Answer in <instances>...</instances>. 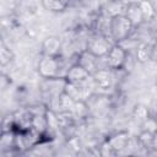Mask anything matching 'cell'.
Instances as JSON below:
<instances>
[{
	"instance_id": "cb8c5ba5",
	"label": "cell",
	"mask_w": 157,
	"mask_h": 157,
	"mask_svg": "<svg viewBox=\"0 0 157 157\" xmlns=\"http://www.w3.org/2000/svg\"><path fill=\"white\" fill-rule=\"evenodd\" d=\"M66 146L69 150L74 151V152H80L83 147H82V144H81V140L78 139V136L76 135H72L70 137H67V141H66Z\"/></svg>"
},
{
	"instance_id": "484cf974",
	"label": "cell",
	"mask_w": 157,
	"mask_h": 157,
	"mask_svg": "<svg viewBox=\"0 0 157 157\" xmlns=\"http://www.w3.org/2000/svg\"><path fill=\"white\" fill-rule=\"evenodd\" d=\"M99 155L101 156H114V155H118V152L112 147V145L105 140L101 147H99Z\"/></svg>"
},
{
	"instance_id": "7c38bea8",
	"label": "cell",
	"mask_w": 157,
	"mask_h": 157,
	"mask_svg": "<svg viewBox=\"0 0 157 157\" xmlns=\"http://www.w3.org/2000/svg\"><path fill=\"white\" fill-rule=\"evenodd\" d=\"M76 101L71 98L66 92H61L58 96V112H72Z\"/></svg>"
},
{
	"instance_id": "44dd1931",
	"label": "cell",
	"mask_w": 157,
	"mask_h": 157,
	"mask_svg": "<svg viewBox=\"0 0 157 157\" xmlns=\"http://www.w3.org/2000/svg\"><path fill=\"white\" fill-rule=\"evenodd\" d=\"M137 140L140 141L142 147H152L155 145V141H156V135L147 131V130H142L139 134Z\"/></svg>"
},
{
	"instance_id": "9a60e30c",
	"label": "cell",
	"mask_w": 157,
	"mask_h": 157,
	"mask_svg": "<svg viewBox=\"0 0 157 157\" xmlns=\"http://www.w3.org/2000/svg\"><path fill=\"white\" fill-rule=\"evenodd\" d=\"M15 140H16V131L10 130V131H2L1 132V139H0V146L1 150H10L15 148Z\"/></svg>"
},
{
	"instance_id": "7402d4cb",
	"label": "cell",
	"mask_w": 157,
	"mask_h": 157,
	"mask_svg": "<svg viewBox=\"0 0 157 157\" xmlns=\"http://www.w3.org/2000/svg\"><path fill=\"white\" fill-rule=\"evenodd\" d=\"M132 117H134V119L142 123L144 120H146L150 117V110L144 104H136L132 109Z\"/></svg>"
},
{
	"instance_id": "2e32d148",
	"label": "cell",
	"mask_w": 157,
	"mask_h": 157,
	"mask_svg": "<svg viewBox=\"0 0 157 157\" xmlns=\"http://www.w3.org/2000/svg\"><path fill=\"white\" fill-rule=\"evenodd\" d=\"M125 7H126V4L121 2L120 0H112L107 5V15L109 16V18L118 16V15H124Z\"/></svg>"
},
{
	"instance_id": "5b68a950",
	"label": "cell",
	"mask_w": 157,
	"mask_h": 157,
	"mask_svg": "<svg viewBox=\"0 0 157 157\" xmlns=\"http://www.w3.org/2000/svg\"><path fill=\"white\" fill-rule=\"evenodd\" d=\"M93 81L97 86V88L101 90H108L113 86L114 82V75L113 70L109 67H99L94 74H92Z\"/></svg>"
},
{
	"instance_id": "52a82bcc",
	"label": "cell",
	"mask_w": 157,
	"mask_h": 157,
	"mask_svg": "<svg viewBox=\"0 0 157 157\" xmlns=\"http://www.w3.org/2000/svg\"><path fill=\"white\" fill-rule=\"evenodd\" d=\"M77 64H80L85 70H87L91 75L94 74L99 67H98V58L91 54L88 50H82L77 55Z\"/></svg>"
},
{
	"instance_id": "ba28073f",
	"label": "cell",
	"mask_w": 157,
	"mask_h": 157,
	"mask_svg": "<svg viewBox=\"0 0 157 157\" xmlns=\"http://www.w3.org/2000/svg\"><path fill=\"white\" fill-rule=\"evenodd\" d=\"M60 50H61V40L56 36H49L42 43L43 55L58 56L60 55Z\"/></svg>"
},
{
	"instance_id": "ffe728a7",
	"label": "cell",
	"mask_w": 157,
	"mask_h": 157,
	"mask_svg": "<svg viewBox=\"0 0 157 157\" xmlns=\"http://www.w3.org/2000/svg\"><path fill=\"white\" fill-rule=\"evenodd\" d=\"M32 128L36 129L37 131L45 134L48 131V124H47V119H45V114H38V115H33V120H32Z\"/></svg>"
},
{
	"instance_id": "8fae6325",
	"label": "cell",
	"mask_w": 157,
	"mask_h": 157,
	"mask_svg": "<svg viewBox=\"0 0 157 157\" xmlns=\"http://www.w3.org/2000/svg\"><path fill=\"white\" fill-rule=\"evenodd\" d=\"M151 55H152V45L140 42L136 47V52H135V58L139 63L141 64H146L148 61H151Z\"/></svg>"
},
{
	"instance_id": "ac0fdd59",
	"label": "cell",
	"mask_w": 157,
	"mask_h": 157,
	"mask_svg": "<svg viewBox=\"0 0 157 157\" xmlns=\"http://www.w3.org/2000/svg\"><path fill=\"white\" fill-rule=\"evenodd\" d=\"M45 119H47V124H48V131H55L58 129H60L59 125V119H58V112L48 108L45 112Z\"/></svg>"
},
{
	"instance_id": "d6986e66",
	"label": "cell",
	"mask_w": 157,
	"mask_h": 157,
	"mask_svg": "<svg viewBox=\"0 0 157 157\" xmlns=\"http://www.w3.org/2000/svg\"><path fill=\"white\" fill-rule=\"evenodd\" d=\"M75 119H85L88 114V104L86 101H76L74 109L71 112Z\"/></svg>"
},
{
	"instance_id": "7a4b0ae2",
	"label": "cell",
	"mask_w": 157,
	"mask_h": 157,
	"mask_svg": "<svg viewBox=\"0 0 157 157\" xmlns=\"http://www.w3.org/2000/svg\"><path fill=\"white\" fill-rule=\"evenodd\" d=\"M64 67V64L61 63L60 56H49V55H43L42 59L38 63L37 70L40 77L44 80L54 78V77H61L60 71Z\"/></svg>"
},
{
	"instance_id": "603a6c76",
	"label": "cell",
	"mask_w": 157,
	"mask_h": 157,
	"mask_svg": "<svg viewBox=\"0 0 157 157\" xmlns=\"http://www.w3.org/2000/svg\"><path fill=\"white\" fill-rule=\"evenodd\" d=\"M12 59H13V53H12V50L2 42V43L0 44V63H1V65L5 66V65L10 64V61H11Z\"/></svg>"
},
{
	"instance_id": "277c9868",
	"label": "cell",
	"mask_w": 157,
	"mask_h": 157,
	"mask_svg": "<svg viewBox=\"0 0 157 157\" xmlns=\"http://www.w3.org/2000/svg\"><path fill=\"white\" fill-rule=\"evenodd\" d=\"M113 44L114 43H112L105 36L98 34V36L92 37L88 40L86 50H88L91 54H93L97 58H104L108 54V52L110 50Z\"/></svg>"
},
{
	"instance_id": "8992f818",
	"label": "cell",
	"mask_w": 157,
	"mask_h": 157,
	"mask_svg": "<svg viewBox=\"0 0 157 157\" xmlns=\"http://www.w3.org/2000/svg\"><path fill=\"white\" fill-rule=\"evenodd\" d=\"M90 76H91V74L87 70H85L80 64L75 63L71 66H69V69L66 70L65 80L69 82H74V83H81Z\"/></svg>"
},
{
	"instance_id": "30bf717a",
	"label": "cell",
	"mask_w": 157,
	"mask_h": 157,
	"mask_svg": "<svg viewBox=\"0 0 157 157\" xmlns=\"http://www.w3.org/2000/svg\"><path fill=\"white\" fill-rule=\"evenodd\" d=\"M107 141L112 145V147H113L117 152H120V151H123V150L126 148V146H128V144H129V141H130V135H129V132L125 131V130L118 131V132L110 135V136L107 139Z\"/></svg>"
},
{
	"instance_id": "3957f363",
	"label": "cell",
	"mask_w": 157,
	"mask_h": 157,
	"mask_svg": "<svg viewBox=\"0 0 157 157\" xmlns=\"http://www.w3.org/2000/svg\"><path fill=\"white\" fill-rule=\"evenodd\" d=\"M129 53L119 44V43H114L110 48V50L108 52V54L104 56L105 58V64L107 67L114 70H120L124 67L125 61L128 59Z\"/></svg>"
},
{
	"instance_id": "d4e9b609",
	"label": "cell",
	"mask_w": 157,
	"mask_h": 157,
	"mask_svg": "<svg viewBox=\"0 0 157 157\" xmlns=\"http://www.w3.org/2000/svg\"><path fill=\"white\" fill-rule=\"evenodd\" d=\"M142 125V130H147L155 135H157V118H153V117H148L146 120H144L141 123Z\"/></svg>"
},
{
	"instance_id": "9c48e42d",
	"label": "cell",
	"mask_w": 157,
	"mask_h": 157,
	"mask_svg": "<svg viewBox=\"0 0 157 157\" xmlns=\"http://www.w3.org/2000/svg\"><path fill=\"white\" fill-rule=\"evenodd\" d=\"M124 15L132 23L134 28L135 27H139L141 23L145 22L144 16H142V12H141V9L139 6V2H135V1L128 2L126 4V7H125V13Z\"/></svg>"
},
{
	"instance_id": "4316f807",
	"label": "cell",
	"mask_w": 157,
	"mask_h": 157,
	"mask_svg": "<svg viewBox=\"0 0 157 157\" xmlns=\"http://www.w3.org/2000/svg\"><path fill=\"white\" fill-rule=\"evenodd\" d=\"M151 61L157 64V40L152 44V55H151Z\"/></svg>"
},
{
	"instance_id": "5bb4252c",
	"label": "cell",
	"mask_w": 157,
	"mask_h": 157,
	"mask_svg": "<svg viewBox=\"0 0 157 157\" xmlns=\"http://www.w3.org/2000/svg\"><path fill=\"white\" fill-rule=\"evenodd\" d=\"M139 6L141 9L142 16L145 21H151L156 17V9L153 6V4L150 0H140L139 1Z\"/></svg>"
},
{
	"instance_id": "e0dca14e",
	"label": "cell",
	"mask_w": 157,
	"mask_h": 157,
	"mask_svg": "<svg viewBox=\"0 0 157 157\" xmlns=\"http://www.w3.org/2000/svg\"><path fill=\"white\" fill-rule=\"evenodd\" d=\"M64 92H66L75 101H83V98H82V90H81V86L78 83H74V82L66 81L65 86H64Z\"/></svg>"
},
{
	"instance_id": "4fadbf2b",
	"label": "cell",
	"mask_w": 157,
	"mask_h": 157,
	"mask_svg": "<svg viewBox=\"0 0 157 157\" xmlns=\"http://www.w3.org/2000/svg\"><path fill=\"white\" fill-rule=\"evenodd\" d=\"M70 0H42V5L44 9L52 12H60L64 11L69 6Z\"/></svg>"
},
{
	"instance_id": "6da1fadb",
	"label": "cell",
	"mask_w": 157,
	"mask_h": 157,
	"mask_svg": "<svg viewBox=\"0 0 157 157\" xmlns=\"http://www.w3.org/2000/svg\"><path fill=\"white\" fill-rule=\"evenodd\" d=\"M132 23L125 15H118L109 18V34L114 43H119L126 38H129L132 32Z\"/></svg>"
}]
</instances>
